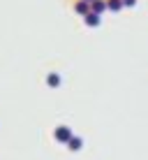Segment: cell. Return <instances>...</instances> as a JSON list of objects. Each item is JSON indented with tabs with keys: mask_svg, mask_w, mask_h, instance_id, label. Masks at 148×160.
I'll return each instance as SVG.
<instances>
[{
	"mask_svg": "<svg viewBox=\"0 0 148 160\" xmlns=\"http://www.w3.org/2000/svg\"><path fill=\"white\" fill-rule=\"evenodd\" d=\"M86 2H93V0H86Z\"/></svg>",
	"mask_w": 148,
	"mask_h": 160,
	"instance_id": "cell-9",
	"label": "cell"
},
{
	"mask_svg": "<svg viewBox=\"0 0 148 160\" xmlns=\"http://www.w3.org/2000/svg\"><path fill=\"white\" fill-rule=\"evenodd\" d=\"M136 0H123V7H134Z\"/></svg>",
	"mask_w": 148,
	"mask_h": 160,
	"instance_id": "cell-8",
	"label": "cell"
},
{
	"mask_svg": "<svg viewBox=\"0 0 148 160\" xmlns=\"http://www.w3.org/2000/svg\"><path fill=\"white\" fill-rule=\"evenodd\" d=\"M104 9H107V0H93V2H90V12L102 14Z\"/></svg>",
	"mask_w": 148,
	"mask_h": 160,
	"instance_id": "cell-4",
	"label": "cell"
},
{
	"mask_svg": "<svg viewBox=\"0 0 148 160\" xmlns=\"http://www.w3.org/2000/svg\"><path fill=\"white\" fill-rule=\"evenodd\" d=\"M46 84L51 86V88H58V86H60V74H56V72H51V74L46 77Z\"/></svg>",
	"mask_w": 148,
	"mask_h": 160,
	"instance_id": "cell-7",
	"label": "cell"
},
{
	"mask_svg": "<svg viewBox=\"0 0 148 160\" xmlns=\"http://www.w3.org/2000/svg\"><path fill=\"white\" fill-rule=\"evenodd\" d=\"M72 130L67 128V125H60V128H56V139L60 142V144H67L69 139H72Z\"/></svg>",
	"mask_w": 148,
	"mask_h": 160,
	"instance_id": "cell-1",
	"label": "cell"
},
{
	"mask_svg": "<svg viewBox=\"0 0 148 160\" xmlns=\"http://www.w3.org/2000/svg\"><path fill=\"white\" fill-rule=\"evenodd\" d=\"M107 9H111V12H120V9H123V0H107Z\"/></svg>",
	"mask_w": 148,
	"mask_h": 160,
	"instance_id": "cell-6",
	"label": "cell"
},
{
	"mask_svg": "<svg viewBox=\"0 0 148 160\" xmlns=\"http://www.w3.org/2000/svg\"><path fill=\"white\" fill-rule=\"evenodd\" d=\"M81 146H84V142H81V137H72V139L67 142V148H69V151H79Z\"/></svg>",
	"mask_w": 148,
	"mask_h": 160,
	"instance_id": "cell-5",
	"label": "cell"
},
{
	"mask_svg": "<svg viewBox=\"0 0 148 160\" xmlns=\"http://www.w3.org/2000/svg\"><path fill=\"white\" fill-rule=\"evenodd\" d=\"M84 21H86V26H90V28H97V26L102 23V19H100V14H95V12H90V14H86L84 16Z\"/></svg>",
	"mask_w": 148,
	"mask_h": 160,
	"instance_id": "cell-2",
	"label": "cell"
},
{
	"mask_svg": "<svg viewBox=\"0 0 148 160\" xmlns=\"http://www.w3.org/2000/svg\"><path fill=\"white\" fill-rule=\"evenodd\" d=\"M74 9H76V14L86 16V14H90V2H86V0H79V2L74 5Z\"/></svg>",
	"mask_w": 148,
	"mask_h": 160,
	"instance_id": "cell-3",
	"label": "cell"
}]
</instances>
